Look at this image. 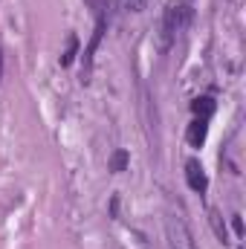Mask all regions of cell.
I'll list each match as a JSON object with an SVG mask.
<instances>
[{"mask_svg": "<svg viewBox=\"0 0 246 249\" xmlns=\"http://www.w3.org/2000/svg\"><path fill=\"white\" fill-rule=\"evenodd\" d=\"M191 23V6L188 0H168L165 3V15H162V50L185 32V26Z\"/></svg>", "mask_w": 246, "mask_h": 249, "instance_id": "6da1fadb", "label": "cell"}, {"mask_svg": "<svg viewBox=\"0 0 246 249\" xmlns=\"http://www.w3.org/2000/svg\"><path fill=\"white\" fill-rule=\"evenodd\" d=\"M116 3L122 6L124 12H142L148 6V0H116Z\"/></svg>", "mask_w": 246, "mask_h": 249, "instance_id": "9c48e42d", "label": "cell"}, {"mask_svg": "<svg viewBox=\"0 0 246 249\" xmlns=\"http://www.w3.org/2000/svg\"><path fill=\"white\" fill-rule=\"evenodd\" d=\"M191 110H194V119H209L214 113V99L211 96H200L191 102Z\"/></svg>", "mask_w": 246, "mask_h": 249, "instance_id": "5b68a950", "label": "cell"}, {"mask_svg": "<svg viewBox=\"0 0 246 249\" xmlns=\"http://www.w3.org/2000/svg\"><path fill=\"white\" fill-rule=\"evenodd\" d=\"M165 238H168V249H197L191 229L185 226L180 214H168L165 217Z\"/></svg>", "mask_w": 246, "mask_h": 249, "instance_id": "7a4b0ae2", "label": "cell"}, {"mask_svg": "<svg viewBox=\"0 0 246 249\" xmlns=\"http://www.w3.org/2000/svg\"><path fill=\"white\" fill-rule=\"evenodd\" d=\"M209 220H211L214 235H217L220 241H226V226H223V220H220V212H217V209H209Z\"/></svg>", "mask_w": 246, "mask_h": 249, "instance_id": "8992f818", "label": "cell"}, {"mask_svg": "<svg viewBox=\"0 0 246 249\" xmlns=\"http://www.w3.org/2000/svg\"><path fill=\"white\" fill-rule=\"evenodd\" d=\"M232 226H235V232H238V235H244V223H241V217H238V214L232 217Z\"/></svg>", "mask_w": 246, "mask_h": 249, "instance_id": "30bf717a", "label": "cell"}, {"mask_svg": "<svg viewBox=\"0 0 246 249\" xmlns=\"http://www.w3.org/2000/svg\"><path fill=\"white\" fill-rule=\"evenodd\" d=\"M75 50H78V38H75V35H70V41H67V53L61 55V67H70V64H72Z\"/></svg>", "mask_w": 246, "mask_h": 249, "instance_id": "ba28073f", "label": "cell"}, {"mask_svg": "<svg viewBox=\"0 0 246 249\" xmlns=\"http://www.w3.org/2000/svg\"><path fill=\"white\" fill-rule=\"evenodd\" d=\"M127 162H130V157H127V151H116L113 157H110V171H124L127 168Z\"/></svg>", "mask_w": 246, "mask_h": 249, "instance_id": "52a82bcc", "label": "cell"}, {"mask_svg": "<svg viewBox=\"0 0 246 249\" xmlns=\"http://www.w3.org/2000/svg\"><path fill=\"white\" fill-rule=\"evenodd\" d=\"M185 183H188L191 191L206 194V188H209V177H206V171H203V165H200L197 160H188V162H185Z\"/></svg>", "mask_w": 246, "mask_h": 249, "instance_id": "3957f363", "label": "cell"}, {"mask_svg": "<svg viewBox=\"0 0 246 249\" xmlns=\"http://www.w3.org/2000/svg\"><path fill=\"white\" fill-rule=\"evenodd\" d=\"M209 136V119H194L188 124V145L191 148H200Z\"/></svg>", "mask_w": 246, "mask_h": 249, "instance_id": "277c9868", "label": "cell"}, {"mask_svg": "<svg viewBox=\"0 0 246 249\" xmlns=\"http://www.w3.org/2000/svg\"><path fill=\"white\" fill-rule=\"evenodd\" d=\"M0 75H3V55H0Z\"/></svg>", "mask_w": 246, "mask_h": 249, "instance_id": "8fae6325", "label": "cell"}]
</instances>
